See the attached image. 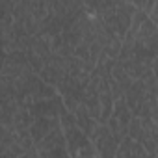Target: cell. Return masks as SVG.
<instances>
[{
	"instance_id": "cell-1",
	"label": "cell",
	"mask_w": 158,
	"mask_h": 158,
	"mask_svg": "<svg viewBox=\"0 0 158 158\" xmlns=\"http://www.w3.org/2000/svg\"><path fill=\"white\" fill-rule=\"evenodd\" d=\"M37 149V156H69L67 147H65V138L61 127H54L41 141L34 143Z\"/></svg>"
},
{
	"instance_id": "cell-2",
	"label": "cell",
	"mask_w": 158,
	"mask_h": 158,
	"mask_svg": "<svg viewBox=\"0 0 158 158\" xmlns=\"http://www.w3.org/2000/svg\"><path fill=\"white\" fill-rule=\"evenodd\" d=\"M89 139H91V143H93V147H95V151H97L99 156H104V158L115 156L119 139H115V136L110 132V128H108L106 123H97V127L91 132Z\"/></svg>"
},
{
	"instance_id": "cell-3",
	"label": "cell",
	"mask_w": 158,
	"mask_h": 158,
	"mask_svg": "<svg viewBox=\"0 0 158 158\" xmlns=\"http://www.w3.org/2000/svg\"><path fill=\"white\" fill-rule=\"evenodd\" d=\"M28 112L37 117V115H47V117H60L61 110L65 108L60 93L52 95V97H47V99H39V101H34L32 104L26 106Z\"/></svg>"
},
{
	"instance_id": "cell-4",
	"label": "cell",
	"mask_w": 158,
	"mask_h": 158,
	"mask_svg": "<svg viewBox=\"0 0 158 158\" xmlns=\"http://www.w3.org/2000/svg\"><path fill=\"white\" fill-rule=\"evenodd\" d=\"M60 125V117H47V115H37V117H34V121H32V125L28 127V132H30V136H32V141L34 143H37V141H41L54 127H58Z\"/></svg>"
},
{
	"instance_id": "cell-5",
	"label": "cell",
	"mask_w": 158,
	"mask_h": 158,
	"mask_svg": "<svg viewBox=\"0 0 158 158\" xmlns=\"http://www.w3.org/2000/svg\"><path fill=\"white\" fill-rule=\"evenodd\" d=\"M115 156H119V158H125V156H149L147 154V151H145V147L139 143V141H136V139H132L130 136H123V139L119 141V145H117V151H115Z\"/></svg>"
},
{
	"instance_id": "cell-6",
	"label": "cell",
	"mask_w": 158,
	"mask_h": 158,
	"mask_svg": "<svg viewBox=\"0 0 158 158\" xmlns=\"http://www.w3.org/2000/svg\"><path fill=\"white\" fill-rule=\"evenodd\" d=\"M73 114H74L76 127H78V128H80V130L89 138V136H91V132L95 130V127H97V123H99V121H97V119H93V117L88 114V110L84 108V104H82V102H78V104H76V108H74V112H73Z\"/></svg>"
},
{
	"instance_id": "cell-7",
	"label": "cell",
	"mask_w": 158,
	"mask_h": 158,
	"mask_svg": "<svg viewBox=\"0 0 158 158\" xmlns=\"http://www.w3.org/2000/svg\"><path fill=\"white\" fill-rule=\"evenodd\" d=\"M110 76H112L114 80L121 86V89H123V91L132 84V78L125 73V69L121 67V63H119L117 60H114V65H112V69H110Z\"/></svg>"
}]
</instances>
